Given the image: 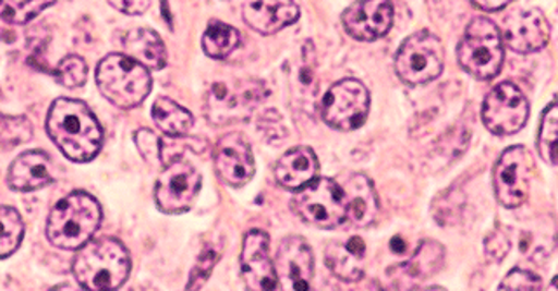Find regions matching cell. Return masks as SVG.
<instances>
[{
    "label": "cell",
    "mask_w": 558,
    "mask_h": 291,
    "mask_svg": "<svg viewBox=\"0 0 558 291\" xmlns=\"http://www.w3.org/2000/svg\"><path fill=\"white\" fill-rule=\"evenodd\" d=\"M278 288L310 290L314 275V257L310 244L301 235H288L279 244L275 258Z\"/></svg>",
    "instance_id": "14"
},
{
    "label": "cell",
    "mask_w": 558,
    "mask_h": 291,
    "mask_svg": "<svg viewBox=\"0 0 558 291\" xmlns=\"http://www.w3.org/2000/svg\"><path fill=\"white\" fill-rule=\"evenodd\" d=\"M241 275L248 290H278L275 262L270 260L269 235L262 231L246 234L241 252Z\"/></svg>",
    "instance_id": "16"
},
{
    "label": "cell",
    "mask_w": 558,
    "mask_h": 291,
    "mask_svg": "<svg viewBox=\"0 0 558 291\" xmlns=\"http://www.w3.org/2000/svg\"><path fill=\"white\" fill-rule=\"evenodd\" d=\"M389 246H391V250L395 253L405 252V243H403V241H401V238H398V235L397 238H392L391 244H389Z\"/></svg>",
    "instance_id": "39"
},
{
    "label": "cell",
    "mask_w": 558,
    "mask_h": 291,
    "mask_svg": "<svg viewBox=\"0 0 558 291\" xmlns=\"http://www.w3.org/2000/svg\"><path fill=\"white\" fill-rule=\"evenodd\" d=\"M360 258V255L348 248V244H330L325 253V260L331 275L348 283H354L363 278Z\"/></svg>",
    "instance_id": "26"
},
{
    "label": "cell",
    "mask_w": 558,
    "mask_h": 291,
    "mask_svg": "<svg viewBox=\"0 0 558 291\" xmlns=\"http://www.w3.org/2000/svg\"><path fill=\"white\" fill-rule=\"evenodd\" d=\"M482 119L494 135H514L527 124V98L513 83L497 84L485 98Z\"/></svg>",
    "instance_id": "12"
},
{
    "label": "cell",
    "mask_w": 558,
    "mask_h": 291,
    "mask_svg": "<svg viewBox=\"0 0 558 291\" xmlns=\"http://www.w3.org/2000/svg\"><path fill=\"white\" fill-rule=\"evenodd\" d=\"M459 65L480 81H490L505 61L502 34L488 17H475L468 25L458 48Z\"/></svg>",
    "instance_id": "5"
},
{
    "label": "cell",
    "mask_w": 558,
    "mask_h": 291,
    "mask_svg": "<svg viewBox=\"0 0 558 291\" xmlns=\"http://www.w3.org/2000/svg\"><path fill=\"white\" fill-rule=\"evenodd\" d=\"M551 288L558 290V276H555L554 281H551Z\"/></svg>",
    "instance_id": "40"
},
{
    "label": "cell",
    "mask_w": 558,
    "mask_h": 291,
    "mask_svg": "<svg viewBox=\"0 0 558 291\" xmlns=\"http://www.w3.org/2000/svg\"><path fill=\"white\" fill-rule=\"evenodd\" d=\"M444 44L427 31L407 37L395 58L398 77L409 86L432 83L444 72Z\"/></svg>",
    "instance_id": "6"
},
{
    "label": "cell",
    "mask_w": 558,
    "mask_h": 291,
    "mask_svg": "<svg viewBox=\"0 0 558 291\" xmlns=\"http://www.w3.org/2000/svg\"><path fill=\"white\" fill-rule=\"evenodd\" d=\"M135 145L138 148L140 156L144 157L147 165L157 166L162 165V144L161 140L157 138L150 130H138L135 133Z\"/></svg>",
    "instance_id": "33"
},
{
    "label": "cell",
    "mask_w": 558,
    "mask_h": 291,
    "mask_svg": "<svg viewBox=\"0 0 558 291\" xmlns=\"http://www.w3.org/2000/svg\"><path fill=\"white\" fill-rule=\"evenodd\" d=\"M531 154L522 145L506 148L494 168V192L505 208H520L527 201L532 180Z\"/></svg>",
    "instance_id": "11"
},
{
    "label": "cell",
    "mask_w": 558,
    "mask_h": 291,
    "mask_svg": "<svg viewBox=\"0 0 558 291\" xmlns=\"http://www.w3.org/2000/svg\"><path fill=\"white\" fill-rule=\"evenodd\" d=\"M122 48L126 51L128 57L147 66L148 70L165 69L166 61H168L165 43L150 28H135V31L128 32L122 39Z\"/></svg>",
    "instance_id": "23"
},
{
    "label": "cell",
    "mask_w": 558,
    "mask_h": 291,
    "mask_svg": "<svg viewBox=\"0 0 558 291\" xmlns=\"http://www.w3.org/2000/svg\"><path fill=\"white\" fill-rule=\"evenodd\" d=\"M537 150L543 161L558 166V101L549 105L541 119Z\"/></svg>",
    "instance_id": "28"
},
{
    "label": "cell",
    "mask_w": 558,
    "mask_h": 291,
    "mask_svg": "<svg viewBox=\"0 0 558 291\" xmlns=\"http://www.w3.org/2000/svg\"><path fill=\"white\" fill-rule=\"evenodd\" d=\"M57 83L69 89H75L86 84L87 65L83 58L77 54H70L58 63L57 69L52 72Z\"/></svg>",
    "instance_id": "31"
},
{
    "label": "cell",
    "mask_w": 558,
    "mask_h": 291,
    "mask_svg": "<svg viewBox=\"0 0 558 291\" xmlns=\"http://www.w3.org/2000/svg\"><path fill=\"white\" fill-rule=\"evenodd\" d=\"M501 290L511 291H536L543 290L539 276L532 275L531 270L513 269L502 281Z\"/></svg>",
    "instance_id": "35"
},
{
    "label": "cell",
    "mask_w": 558,
    "mask_h": 291,
    "mask_svg": "<svg viewBox=\"0 0 558 291\" xmlns=\"http://www.w3.org/2000/svg\"><path fill=\"white\" fill-rule=\"evenodd\" d=\"M215 171L229 187H243L255 174L252 145L241 133H227L218 140L214 154Z\"/></svg>",
    "instance_id": "13"
},
{
    "label": "cell",
    "mask_w": 558,
    "mask_h": 291,
    "mask_svg": "<svg viewBox=\"0 0 558 291\" xmlns=\"http://www.w3.org/2000/svg\"><path fill=\"white\" fill-rule=\"evenodd\" d=\"M109 4L118 9L119 13L138 16L147 11L150 0H109Z\"/></svg>",
    "instance_id": "36"
},
{
    "label": "cell",
    "mask_w": 558,
    "mask_h": 291,
    "mask_svg": "<svg viewBox=\"0 0 558 291\" xmlns=\"http://www.w3.org/2000/svg\"><path fill=\"white\" fill-rule=\"evenodd\" d=\"M46 131L52 144L72 162H89L104 144V130L84 101L58 98L46 119Z\"/></svg>",
    "instance_id": "1"
},
{
    "label": "cell",
    "mask_w": 558,
    "mask_h": 291,
    "mask_svg": "<svg viewBox=\"0 0 558 291\" xmlns=\"http://www.w3.org/2000/svg\"><path fill=\"white\" fill-rule=\"evenodd\" d=\"M445 248L436 241H424L418 246L417 252L400 266L389 270V276L395 278V281H423L429 276L436 275L444 266Z\"/></svg>",
    "instance_id": "22"
},
{
    "label": "cell",
    "mask_w": 558,
    "mask_h": 291,
    "mask_svg": "<svg viewBox=\"0 0 558 291\" xmlns=\"http://www.w3.org/2000/svg\"><path fill=\"white\" fill-rule=\"evenodd\" d=\"M201 183V173L191 162L183 159L168 162L157 179L154 192L157 208L168 215L185 214L196 203Z\"/></svg>",
    "instance_id": "10"
},
{
    "label": "cell",
    "mask_w": 558,
    "mask_h": 291,
    "mask_svg": "<svg viewBox=\"0 0 558 291\" xmlns=\"http://www.w3.org/2000/svg\"><path fill=\"white\" fill-rule=\"evenodd\" d=\"M345 244H348V248L351 250V252L356 253L360 257L365 255V243H363V240H360V238H351Z\"/></svg>",
    "instance_id": "38"
},
{
    "label": "cell",
    "mask_w": 558,
    "mask_h": 291,
    "mask_svg": "<svg viewBox=\"0 0 558 291\" xmlns=\"http://www.w3.org/2000/svg\"><path fill=\"white\" fill-rule=\"evenodd\" d=\"M292 208L305 223L319 229H336L348 220L344 189L330 179H314L296 191Z\"/></svg>",
    "instance_id": "7"
},
{
    "label": "cell",
    "mask_w": 558,
    "mask_h": 291,
    "mask_svg": "<svg viewBox=\"0 0 558 291\" xmlns=\"http://www.w3.org/2000/svg\"><path fill=\"white\" fill-rule=\"evenodd\" d=\"M153 119L156 126L168 136L187 135L194 124V118L187 109L174 104L170 98H157L153 105Z\"/></svg>",
    "instance_id": "24"
},
{
    "label": "cell",
    "mask_w": 558,
    "mask_h": 291,
    "mask_svg": "<svg viewBox=\"0 0 558 291\" xmlns=\"http://www.w3.org/2000/svg\"><path fill=\"white\" fill-rule=\"evenodd\" d=\"M299 16L301 11L293 0H253L243 8L244 23L260 35L278 34Z\"/></svg>",
    "instance_id": "18"
},
{
    "label": "cell",
    "mask_w": 558,
    "mask_h": 291,
    "mask_svg": "<svg viewBox=\"0 0 558 291\" xmlns=\"http://www.w3.org/2000/svg\"><path fill=\"white\" fill-rule=\"evenodd\" d=\"M34 136L32 122L25 116H5L0 112V148L17 147L31 142Z\"/></svg>",
    "instance_id": "30"
},
{
    "label": "cell",
    "mask_w": 558,
    "mask_h": 291,
    "mask_svg": "<svg viewBox=\"0 0 558 291\" xmlns=\"http://www.w3.org/2000/svg\"><path fill=\"white\" fill-rule=\"evenodd\" d=\"M392 17L391 0H356L345 9L342 23L353 39L372 43L391 31Z\"/></svg>",
    "instance_id": "15"
},
{
    "label": "cell",
    "mask_w": 558,
    "mask_h": 291,
    "mask_svg": "<svg viewBox=\"0 0 558 291\" xmlns=\"http://www.w3.org/2000/svg\"><path fill=\"white\" fill-rule=\"evenodd\" d=\"M57 0H0V17L11 25H26Z\"/></svg>",
    "instance_id": "29"
},
{
    "label": "cell",
    "mask_w": 558,
    "mask_h": 291,
    "mask_svg": "<svg viewBox=\"0 0 558 291\" xmlns=\"http://www.w3.org/2000/svg\"><path fill=\"white\" fill-rule=\"evenodd\" d=\"M511 250V238L506 229L497 227L496 231L490 232L485 240V255L488 260L494 264H501L505 260L506 255Z\"/></svg>",
    "instance_id": "34"
},
{
    "label": "cell",
    "mask_w": 558,
    "mask_h": 291,
    "mask_svg": "<svg viewBox=\"0 0 558 291\" xmlns=\"http://www.w3.org/2000/svg\"><path fill=\"white\" fill-rule=\"evenodd\" d=\"M318 170V157L314 154L313 148H290L288 153L279 157L278 165H276V180L284 189L301 191L307 183L316 179Z\"/></svg>",
    "instance_id": "20"
},
{
    "label": "cell",
    "mask_w": 558,
    "mask_h": 291,
    "mask_svg": "<svg viewBox=\"0 0 558 291\" xmlns=\"http://www.w3.org/2000/svg\"><path fill=\"white\" fill-rule=\"evenodd\" d=\"M72 272L84 290H118L130 278V253L121 241L113 238L89 241L78 250Z\"/></svg>",
    "instance_id": "3"
},
{
    "label": "cell",
    "mask_w": 558,
    "mask_h": 291,
    "mask_svg": "<svg viewBox=\"0 0 558 291\" xmlns=\"http://www.w3.org/2000/svg\"><path fill=\"white\" fill-rule=\"evenodd\" d=\"M266 96V84L257 78L215 83L206 98V116L217 126L243 121L253 109H257Z\"/></svg>",
    "instance_id": "8"
},
{
    "label": "cell",
    "mask_w": 558,
    "mask_h": 291,
    "mask_svg": "<svg viewBox=\"0 0 558 291\" xmlns=\"http://www.w3.org/2000/svg\"><path fill=\"white\" fill-rule=\"evenodd\" d=\"M100 223V203L87 192L75 191L51 209L46 235L52 246L75 252L92 241Z\"/></svg>",
    "instance_id": "2"
},
{
    "label": "cell",
    "mask_w": 558,
    "mask_h": 291,
    "mask_svg": "<svg viewBox=\"0 0 558 291\" xmlns=\"http://www.w3.org/2000/svg\"><path fill=\"white\" fill-rule=\"evenodd\" d=\"M549 40V23L539 9L514 11L505 20L502 43L520 54L541 51Z\"/></svg>",
    "instance_id": "17"
},
{
    "label": "cell",
    "mask_w": 558,
    "mask_h": 291,
    "mask_svg": "<svg viewBox=\"0 0 558 291\" xmlns=\"http://www.w3.org/2000/svg\"><path fill=\"white\" fill-rule=\"evenodd\" d=\"M348 220L356 227L371 226L379 214V201L371 180L354 174L344 189Z\"/></svg>",
    "instance_id": "21"
},
{
    "label": "cell",
    "mask_w": 558,
    "mask_h": 291,
    "mask_svg": "<svg viewBox=\"0 0 558 291\" xmlns=\"http://www.w3.org/2000/svg\"><path fill=\"white\" fill-rule=\"evenodd\" d=\"M471 2L484 11H499L510 4L511 0H471Z\"/></svg>",
    "instance_id": "37"
},
{
    "label": "cell",
    "mask_w": 558,
    "mask_h": 291,
    "mask_svg": "<svg viewBox=\"0 0 558 291\" xmlns=\"http://www.w3.org/2000/svg\"><path fill=\"white\" fill-rule=\"evenodd\" d=\"M371 110V93L357 78H342L322 100V118L328 126L353 131L363 126Z\"/></svg>",
    "instance_id": "9"
},
{
    "label": "cell",
    "mask_w": 558,
    "mask_h": 291,
    "mask_svg": "<svg viewBox=\"0 0 558 291\" xmlns=\"http://www.w3.org/2000/svg\"><path fill=\"white\" fill-rule=\"evenodd\" d=\"M220 258V248H215L214 244H208L203 252H201L199 258H197L196 267L192 270L191 279H189L187 290H199L205 287L208 281L211 270H214L215 264Z\"/></svg>",
    "instance_id": "32"
},
{
    "label": "cell",
    "mask_w": 558,
    "mask_h": 291,
    "mask_svg": "<svg viewBox=\"0 0 558 291\" xmlns=\"http://www.w3.org/2000/svg\"><path fill=\"white\" fill-rule=\"evenodd\" d=\"M25 223L13 206H0V260L11 257L22 246Z\"/></svg>",
    "instance_id": "27"
},
{
    "label": "cell",
    "mask_w": 558,
    "mask_h": 291,
    "mask_svg": "<svg viewBox=\"0 0 558 291\" xmlns=\"http://www.w3.org/2000/svg\"><path fill=\"white\" fill-rule=\"evenodd\" d=\"M51 157L43 150H26L9 166V187L17 192H34L48 187L54 180Z\"/></svg>",
    "instance_id": "19"
},
{
    "label": "cell",
    "mask_w": 558,
    "mask_h": 291,
    "mask_svg": "<svg viewBox=\"0 0 558 291\" xmlns=\"http://www.w3.org/2000/svg\"><path fill=\"white\" fill-rule=\"evenodd\" d=\"M241 35L235 31L234 26L227 25L223 22L208 23L205 35H203V51L214 60H223L231 52L240 48Z\"/></svg>",
    "instance_id": "25"
},
{
    "label": "cell",
    "mask_w": 558,
    "mask_h": 291,
    "mask_svg": "<svg viewBox=\"0 0 558 291\" xmlns=\"http://www.w3.org/2000/svg\"><path fill=\"white\" fill-rule=\"evenodd\" d=\"M96 86L118 109H135L150 95L153 77L147 66L128 54L113 52L98 63Z\"/></svg>",
    "instance_id": "4"
}]
</instances>
